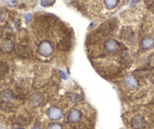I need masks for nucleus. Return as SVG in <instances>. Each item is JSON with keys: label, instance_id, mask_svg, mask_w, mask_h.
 Listing matches in <instances>:
<instances>
[{"label": "nucleus", "instance_id": "f257e3e1", "mask_svg": "<svg viewBox=\"0 0 154 129\" xmlns=\"http://www.w3.org/2000/svg\"><path fill=\"white\" fill-rule=\"evenodd\" d=\"M38 52L41 56L48 57L54 52V47L48 41H42L38 46Z\"/></svg>", "mask_w": 154, "mask_h": 129}, {"label": "nucleus", "instance_id": "f03ea898", "mask_svg": "<svg viewBox=\"0 0 154 129\" xmlns=\"http://www.w3.org/2000/svg\"><path fill=\"white\" fill-rule=\"evenodd\" d=\"M124 84L127 88L130 90H135L138 87V81L137 78L133 75H127L124 78Z\"/></svg>", "mask_w": 154, "mask_h": 129}, {"label": "nucleus", "instance_id": "7ed1b4c3", "mask_svg": "<svg viewBox=\"0 0 154 129\" xmlns=\"http://www.w3.org/2000/svg\"><path fill=\"white\" fill-rule=\"evenodd\" d=\"M105 49L106 51L109 53H116L119 51V43L114 38H108L104 44Z\"/></svg>", "mask_w": 154, "mask_h": 129}, {"label": "nucleus", "instance_id": "20e7f679", "mask_svg": "<svg viewBox=\"0 0 154 129\" xmlns=\"http://www.w3.org/2000/svg\"><path fill=\"white\" fill-rule=\"evenodd\" d=\"M131 124L134 129H143L146 126V121L143 116L137 115L133 117Z\"/></svg>", "mask_w": 154, "mask_h": 129}, {"label": "nucleus", "instance_id": "39448f33", "mask_svg": "<svg viewBox=\"0 0 154 129\" xmlns=\"http://www.w3.org/2000/svg\"><path fill=\"white\" fill-rule=\"evenodd\" d=\"M47 114L50 119L51 120H59L62 118V115H63L62 111L57 106H51L48 109Z\"/></svg>", "mask_w": 154, "mask_h": 129}, {"label": "nucleus", "instance_id": "423d86ee", "mask_svg": "<svg viewBox=\"0 0 154 129\" xmlns=\"http://www.w3.org/2000/svg\"><path fill=\"white\" fill-rule=\"evenodd\" d=\"M81 118H82V112L79 109H72L68 114L67 119L70 122H78Z\"/></svg>", "mask_w": 154, "mask_h": 129}, {"label": "nucleus", "instance_id": "0eeeda50", "mask_svg": "<svg viewBox=\"0 0 154 129\" xmlns=\"http://www.w3.org/2000/svg\"><path fill=\"white\" fill-rule=\"evenodd\" d=\"M141 46L143 49H150L154 47V38L152 37H146L141 41Z\"/></svg>", "mask_w": 154, "mask_h": 129}, {"label": "nucleus", "instance_id": "6e6552de", "mask_svg": "<svg viewBox=\"0 0 154 129\" xmlns=\"http://www.w3.org/2000/svg\"><path fill=\"white\" fill-rule=\"evenodd\" d=\"M13 97H14V94H13L12 91L10 89L5 90L0 94V98L4 102L9 101L11 99L13 98Z\"/></svg>", "mask_w": 154, "mask_h": 129}, {"label": "nucleus", "instance_id": "1a4fd4ad", "mask_svg": "<svg viewBox=\"0 0 154 129\" xmlns=\"http://www.w3.org/2000/svg\"><path fill=\"white\" fill-rule=\"evenodd\" d=\"M119 0H103L105 7L109 10H112L116 8L117 5H119Z\"/></svg>", "mask_w": 154, "mask_h": 129}, {"label": "nucleus", "instance_id": "9d476101", "mask_svg": "<svg viewBox=\"0 0 154 129\" xmlns=\"http://www.w3.org/2000/svg\"><path fill=\"white\" fill-rule=\"evenodd\" d=\"M2 48L5 51H11L13 49V44L9 40H5L2 44Z\"/></svg>", "mask_w": 154, "mask_h": 129}, {"label": "nucleus", "instance_id": "9b49d317", "mask_svg": "<svg viewBox=\"0 0 154 129\" xmlns=\"http://www.w3.org/2000/svg\"><path fill=\"white\" fill-rule=\"evenodd\" d=\"M55 2V0H41V5L42 7H50L52 6Z\"/></svg>", "mask_w": 154, "mask_h": 129}, {"label": "nucleus", "instance_id": "f8f14e48", "mask_svg": "<svg viewBox=\"0 0 154 129\" xmlns=\"http://www.w3.org/2000/svg\"><path fill=\"white\" fill-rule=\"evenodd\" d=\"M47 129H63V127L59 123H51L48 126Z\"/></svg>", "mask_w": 154, "mask_h": 129}, {"label": "nucleus", "instance_id": "ddd939ff", "mask_svg": "<svg viewBox=\"0 0 154 129\" xmlns=\"http://www.w3.org/2000/svg\"><path fill=\"white\" fill-rule=\"evenodd\" d=\"M5 2L11 6H15L17 5V1L16 0H5Z\"/></svg>", "mask_w": 154, "mask_h": 129}, {"label": "nucleus", "instance_id": "4468645a", "mask_svg": "<svg viewBox=\"0 0 154 129\" xmlns=\"http://www.w3.org/2000/svg\"><path fill=\"white\" fill-rule=\"evenodd\" d=\"M5 18V14L2 9H0V22H2Z\"/></svg>", "mask_w": 154, "mask_h": 129}, {"label": "nucleus", "instance_id": "2eb2a0df", "mask_svg": "<svg viewBox=\"0 0 154 129\" xmlns=\"http://www.w3.org/2000/svg\"><path fill=\"white\" fill-rule=\"evenodd\" d=\"M25 17H26V20H30V18H31V15L30 14H29V15H28V14H26V16H25Z\"/></svg>", "mask_w": 154, "mask_h": 129}, {"label": "nucleus", "instance_id": "dca6fc26", "mask_svg": "<svg viewBox=\"0 0 154 129\" xmlns=\"http://www.w3.org/2000/svg\"><path fill=\"white\" fill-rule=\"evenodd\" d=\"M32 129H40V127H38V126H35V127H33V128Z\"/></svg>", "mask_w": 154, "mask_h": 129}, {"label": "nucleus", "instance_id": "f3484780", "mask_svg": "<svg viewBox=\"0 0 154 129\" xmlns=\"http://www.w3.org/2000/svg\"><path fill=\"white\" fill-rule=\"evenodd\" d=\"M0 129H2V127H1V126H0Z\"/></svg>", "mask_w": 154, "mask_h": 129}, {"label": "nucleus", "instance_id": "a211bd4d", "mask_svg": "<svg viewBox=\"0 0 154 129\" xmlns=\"http://www.w3.org/2000/svg\"><path fill=\"white\" fill-rule=\"evenodd\" d=\"M20 129H23V128H20Z\"/></svg>", "mask_w": 154, "mask_h": 129}]
</instances>
